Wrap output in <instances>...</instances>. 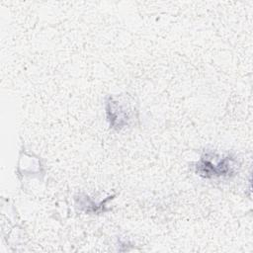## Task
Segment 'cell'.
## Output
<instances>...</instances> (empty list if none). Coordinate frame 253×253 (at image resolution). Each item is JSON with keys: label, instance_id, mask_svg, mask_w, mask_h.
I'll return each mask as SVG.
<instances>
[{"label": "cell", "instance_id": "1", "mask_svg": "<svg viewBox=\"0 0 253 253\" xmlns=\"http://www.w3.org/2000/svg\"><path fill=\"white\" fill-rule=\"evenodd\" d=\"M238 168V160L231 154L205 151L196 163L195 171L205 179H230L237 174Z\"/></svg>", "mask_w": 253, "mask_h": 253}, {"label": "cell", "instance_id": "2", "mask_svg": "<svg viewBox=\"0 0 253 253\" xmlns=\"http://www.w3.org/2000/svg\"><path fill=\"white\" fill-rule=\"evenodd\" d=\"M115 97H109L106 102V113L110 126L116 129H121L128 126L131 120V111L127 105L122 104Z\"/></svg>", "mask_w": 253, "mask_h": 253}]
</instances>
